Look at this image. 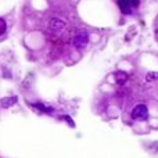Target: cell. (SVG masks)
Returning <instances> with one entry per match:
<instances>
[{
    "label": "cell",
    "mask_w": 158,
    "mask_h": 158,
    "mask_svg": "<svg viewBox=\"0 0 158 158\" xmlns=\"http://www.w3.org/2000/svg\"><path fill=\"white\" fill-rule=\"evenodd\" d=\"M140 4V0H118V7L123 14H132Z\"/></svg>",
    "instance_id": "obj_1"
},
{
    "label": "cell",
    "mask_w": 158,
    "mask_h": 158,
    "mask_svg": "<svg viewBox=\"0 0 158 158\" xmlns=\"http://www.w3.org/2000/svg\"><path fill=\"white\" fill-rule=\"evenodd\" d=\"M132 118L136 121H146L149 118V108L144 104H137L132 110Z\"/></svg>",
    "instance_id": "obj_2"
},
{
    "label": "cell",
    "mask_w": 158,
    "mask_h": 158,
    "mask_svg": "<svg viewBox=\"0 0 158 158\" xmlns=\"http://www.w3.org/2000/svg\"><path fill=\"white\" fill-rule=\"evenodd\" d=\"M87 43H89V35H87V32H85V31L79 32L74 39V45H75V47L76 49L86 47Z\"/></svg>",
    "instance_id": "obj_3"
},
{
    "label": "cell",
    "mask_w": 158,
    "mask_h": 158,
    "mask_svg": "<svg viewBox=\"0 0 158 158\" xmlns=\"http://www.w3.org/2000/svg\"><path fill=\"white\" fill-rule=\"evenodd\" d=\"M50 29L53 31V32H60L61 29H64V27H65V22L63 21V20H60V18H53L50 21Z\"/></svg>",
    "instance_id": "obj_4"
},
{
    "label": "cell",
    "mask_w": 158,
    "mask_h": 158,
    "mask_svg": "<svg viewBox=\"0 0 158 158\" xmlns=\"http://www.w3.org/2000/svg\"><path fill=\"white\" fill-rule=\"evenodd\" d=\"M115 79H116V82H118L119 85H123L126 82V79H128V75H126L125 72H116Z\"/></svg>",
    "instance_id": "obj_5"
},
{
    "label": "cell",
    "mask_w": 158,
    "mask_h": 158,
    "mask_svg": "<svg viewBox=\"0 0 158 158\" xmlns=\"http://www.w3.org/2000/svg\"><path fill=\"white\" fill-rule=\"evenodd\" d=\"M17 101V97H7V98H2V105H3V107H10V105H13L14 104V103Z\"/></svg>",
    "instance_id": "obj_6"
},
{
    "label": "cell",
    "mask_w": 158,
    "mask_h": 158,
    "mask_svg": "<svg viewBox=\"0 0 158 158\" xmlns=\"http://www.w3.org/2000/svg\"><path fill=\"white\" fill-rule=\"evenodd\" d=\"M33 107H36L38 110H40V111H45V112H51V111H53V108H47L46 105H43V104H33Z\"/></svg>",
    "instance_id": "obj_7"
},
{
    "label": "cell",
    "mask_w": 158,
    "mask_h": 158,
    "mask_svg": "<svg viewBox=\"0 0 158 158\" xmlns=\"http://www.w3.org/2000/svg\"><path fill=\"white\" fill-rule=\"evenodd\" d=\"M6 29H7V24H6V21H4L3 18H0V36H2L4 32H6Z\"/></svg>",
    "instance_id": "obj_8"
},
{
    "label": "cell",
    "mask_w": 158,
    "mask_h": 158,
    "mask_svg": "<svg viewBox=\"0 0 158 158\" xmlns=\"http://www.w3.org/2000/svg\"><path fill=\"white\" fill-rule=\"evenodd\" d=\"M147 81H154V79H158V72H149L146 75Z\"/></svg>",
    "instance_id": "obj_9"
},
{
    "label": "cell",
    "mask_w": 158,
    "mask_h": 158,
    "mask_svg": "<svg viewBox=\"0 0 158 158\" xmlns=\"http://www.w3.org/2000/svg\"><path fill=\"white\" fill-rule=\"evenodd\" d=\"M63 118H64V119H67V121H68V122H69V125H71V126H74V122H72V121L69 119V116H63Z\"/></svg>",
    "instance_id": "obj_10"
}]
</instances>
